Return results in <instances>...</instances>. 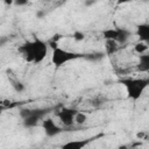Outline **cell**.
<instances>
[{
  "label": "cell",
  "instance_id": "1",
  "mask_svg": "<svg viewBox=\"0 0 149 149\" xmlns=\"http://www.w3.org/2000/svg\"><path fill=\"white\" fill-rule=\"evenodd\" d=\"M21 57L28 63H41L48 54V44L41 38L35 37L31 41H26L20 48Z\"/></svg>",
  "mask_w": 149,
  "mask_h": 149
},
{
  "label": "cell",
  "instance_id": "2",
  "mask_svg": "<svg viewBox=\"0 0 149 149\" xmlns=\"http://www.w3.org/2000/svg\"><path fill=\"white\" fill-rule=\"evenodd\" d=\"M120 83L125 86L128 99L136 101L149 86V78H125L121 79Z\"/></svg>",
  "mask_w": 149,
  "mask_h": 149
},
{
  "label": "cell",
  "instance_id": "3",
  "mask_svg": "<svg viewBox=\"0 0 149 149\" xmlns=\"http://www.w3.org/2000/svg\"><path fill=\"white\" fill-rule=\"evenodd\" d=\"M80 57H83V55L79 54V52H74V51H70V50L63 49L61 47H56L55 49H52L51 63L55 66L59 68V66H63L66 63L76 61V59H78Z\"/></svg>",
  "mask_w": 149,
  "mask_h": 149
},
{
  "label": "cell",
  "instance_id": "4",
  "mask_svg": "<svg viewBox=\"0 0 149 149\" xmlns=\"http://www.w3.org/2000/svg\"><path fill=\"white\" fill-rule=\"evenodd\" d=\"M129 36V33L121 28H107L102 30V37L105 41H116L118 43H125Z\"/></svg>",
  "mask_w": 149,
  "mask_h": 149
},
{
  "label": "cell",
  "instance_id": "5",
  "mask_svg": "<svg viewBox=\"0 0 149 149\" xmlns=\"http://www.w3.org/2000/svg\"><path fill=\"white\" fill-rule=\"evenodd\" d=\"M45 109H26L22 111L21 115L23 118V125L24 127H35L37 125V122L42 119V116L44 115Z\"/></svg>",
  "mask_w": 149,
  "mask_h": 149
},
{
  "label": "cell",
  "instance_id": "6",
  "mask_svg": "<svg viewBox=\"0 0 149 149\" xmlns=\"http://www.w3.org/2000/svg\"><path fill=\"white\" fill-rule=\"evenodd\" d=\"M77 109L70 108V107H63L61 108L56 116L59 119V121L65 126V127H72L74 125V116L77 114Z\"/></svg>",
  "mask_w": 149,
  "mask_h": 149
},
{
  "label": "cell",
  "instance_id": "7",
  "mask_svg": "<svg viewBox=\"0 0 149 149\" xmlns=\"http://www.w3.org/2000/svg\"><path fill=\"white\" fill-rule=\"evenodd\" d=\"M42 128H43L45 135L49 137H54V136L62 133V128L58 125H56V122L50 118L44 119L42 121Z\"/></svg>",
  "mask_w": 149,
  "mask_h": 149
},
{
  "label": "cell",
  "instance_id": "8",
  "mask_svg": "<svg viewBox=\"0 0 149 149\" xmlns=\"http://www.w3.org/2000/svg\"><path fill=\"white\" fill-rule=\"evenodd\" d=\"M92 139H79V140H71L65 142L61 149H84Z\"/></svg>",
  "mask_w": 149,
  "mask_h": 149
},
{
  "label": "cell",
  "instance_id": "9",
  "mask_svg": "<svg viewBox=\"0 0 149 149\" xmlns=\"http://www.w3.org/2000/svg\"><path fill=\"white\" fill-rule=\"evenodd\" d=\"M136 36L140 42L149 44V23H140L136 26Z\"/></svg>",
  "mask_w": 149,
  "mask_h": 149
},
{
  "label": "cell",
  "instance_id": "10",
  "mask_svg": "<svg viewBox=\"0 0 149 149\" xmlns=\"http://www.w3.org/2000/svg\"><path fill=\"white\" fill-rule=\"evenodd\" d=\"M136 69L140 72H148L149 71V54L148 52L139 56V62H137Z\"/></svg>",
  "mask_w": 149,
  "mask_h": 149
},
{
  "label": "cell",
  "instance_id": "11",
  "mask_svg": "<svg viewBox=\"0 0 149 149\" xmlns=\"http://www.w3.org/2000/svg\"><path fill=\"white\" fill-rule=\"evenodd\" d=\"M118 42L116 41H106L105 45H106V52L107 55H113L118 50Z\"/></svg>",
  "mask_w": 149,
  "mask_h": 149
},
{
  "label": "cell",
  "instance_id": "12",
  "mask_svg": "<svg viewBox=\"0 0 149 149\" xmlns=\"http://www.w3.org/2000/svg\"><path fill=\"white\" fill-rule=\"evenodd\" d=\"M149 49V45L147 43H143V42H137L135 45H134V50L139 54V55H143V54H147Z\"/></svg>",
  "mask_w": 149,
  "mask_h": 149
},
{
  "label": "cell",
  "instance_id": "13",
  "mask_svg": "<svg viewBox=\"0 0 149 149\" xmlns=\"http://www.w3.org/2000/svg\"><path fill=\"white\" fill-rule=\"evenodd\" d=\"M86 121H87V115H86L85 113H83V112H77V114H76V116H74V123L81 126V125H84Z\"/></svg>",
  "mask_w": 149,
  "mask_h": 149
},
{
  "label": "cell",
  "instance_id": "14",
  "mask_svg": "<svg viewBox=\"0 0 149 149\" xmlns=\"http://www.w3.org/2000/svg\"><path fill=\"white\" fill-rule=\"evenodd\" d=\"M13 86H14V88H15L16 91H19V92H21V91L24 88V86H23V85H22V83H20V81L14 83V84H13Z\"/></svg>",
  "mask_w": 149,
  "mask_h": 149
},
{
  "label": "cell",
  "instance_id": "15",
  "mask_svg": "<svg viewBox=\"0 0 149 149\" xmlns=\"http://www.w3.org/2000/svg\"><path fill=\"white\" fill-rule=\"evenodd\" d=\"M73 37H74V40L80 41V40L84 38V34H83V33H79V31H76V33L73 34Z\"/></svg>",
  "mask_w": 149,
  "mask_h": 149
},
{
  "label": "cell",
  "instance_id": "16",
  "mask_svg": "<svg viewBox=\"0 0 149 149\" xmlns=\"http://www.w3.org/2000/svg\"><path fill=\"white\" fill-rule=\"evenodd\" d=\"M119 149H126V147H120Z\"/></svg>",
  "mask_w": 149,
  "mask_h": 149
}]
</instances>
